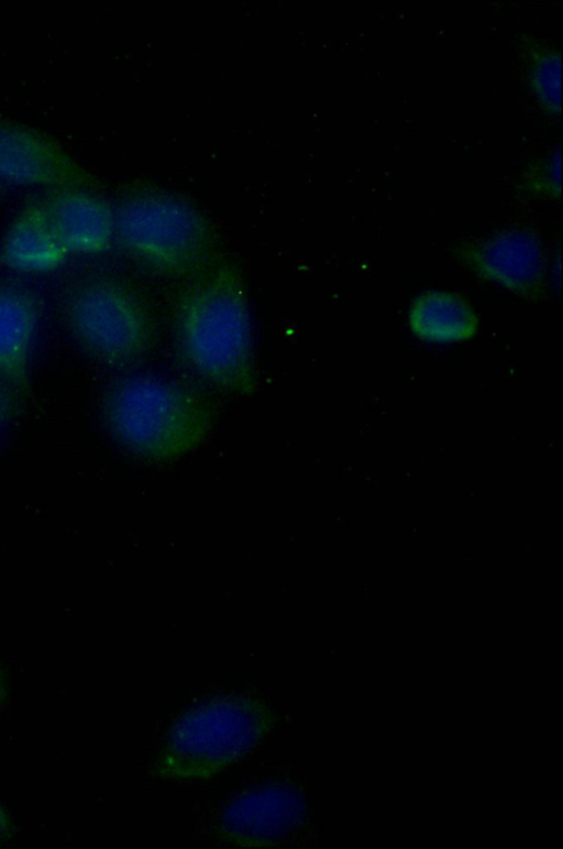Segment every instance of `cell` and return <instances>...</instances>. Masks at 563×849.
Returning a JSON list of instances; mask_svg holds the SVG:
<instances>
[{"instance_id": "6da1fadb", "label": "cell", "mask_w": 563, "mask_h": 849, "mask_svg": "<svg viewBox=\"0 0 563 849\" xmlns=\"http://www.w3.org/2000/svg\"><path fill=\"white\" fill-rule=\"evenodd\" d=\"M188 281L174 305L181 357L210 384L230 393H253L257 372L240 271L230 263H213Z\"/></svg>"}, {"instance_id": "7a4b0ae2", "label": "cell", "mask_w": 563, "mask_h": 849, "mask_svg": "<svg viewBox=\"0 0 563 849\" xmlns=\"http://www.w3.org/2000/svg\"><path fill=\"white\" fill-rule=\"evenodd\" d=\"M102 412L121 445L152 459L186 454L206 438L213 423L212 406L203 395L148 377L115 382L104 395Z\"/></svg>"}, {"instance_id": "3957f363", "label": "cell", "mask_w": 563, "mask_h": 849, "mask_svg": "<svg viewBox=\"0 0 563 849\" xmlns=\"http://www.w3.org/2000/svg\"><path fill=\"white\" fill-rule=\"evenodd\" d=\"M269 709L250 696L202 701L168 728L154 764L164 779H205L252 749L271 729Z\"/></svg>"}, {"instance_id": "277c9868", "label": "cell", "mask_w": 563, "mask_h": 849, "mask_svg": "<svg viewBox=\"0 0 563 849\" xmlns=\"http://www.w3.org/2000/svg\"><path fill=\"white\" fill-rule=\"evenodd\" d=\"M114 238L142 269L167 279H191L213 264L214 242L205 219L163 195H136L115 211Z\"/></svg>"}, {"instance_id": "5b68a950", "label": "cell", "mask_w": 563, "mask_h": 849, "mask_svg": "<svg viewBox=\"0 0 563 849\" xmlns=\"http://www.w3.org/2000/svg\"><path fill=\"white\" fill-rule=\"evenodd\" d=\"M62 313L81 349L107 366L133 363L155 342L151 307L132 284L117 276L80 279L65 293Z\"/></svg>"}, {"instance_id": "8992f818", "label": "cell", "mask_w": 563, "mask_h": 849, "mask_svg": "<svg viewBox=\"0 0 563 849\" xmlns=\"http://www.w3.org/2000/svg\"><path fill=\"white\" fill-rule=\"evenodd\" d=\"M456 252L477 275L523 298H537L542 292L547 257L541 240L531 230L503 229L461 243Z\"/></svg>"}, {"instance_id": "52a82bcc", "label": "cell", "mask_w": 563, "mask_h": 849, "mask_svg": "<svg viewBox=\"0 0 563 849\" xmlns=\"http://www.w3.org/2000/svg\"><path fill=\"white\" fill-rule=\"evenodd\" d=\"M306 815L301 793L284 784L252 787L228 803L219 817V832L233 843L263 846L297 829Z\"/></svg>"}, {"instance_id": "ba28073f", "label": "cell", "mask_w": 563, "mask_h": 849, "mask_svg": "<svg viewBox=\"0 0 563 849\" xmlns=\"http://www.w3.org/2000/svg\"><path fill=\"white\" fill-rule=\"evenodd\" d=\"M0 181L57 188H79L82 168L42 133L13 122H0Z\"/></svg>"}, {"instance_id": "9c48e42d", "label": "cell", "mask_w": 563, "mask_h": 849, "mask_svg": "<svg viewBox=\"0 0 563 849\" xmlns=\"http://www.w3.org/2000/svg\"><path fill=\"white\" fill-rule=\"evenodd\" d=\"M42 205L68 254L101 253L114 238L113 211L91 194L79 188H57Z\"/></svg>"}, {"instance_id": "30bf717a", "label": "cell", "mask_w": 563, "mask_h": 849, "mask_svg": "<svg viewBox=\"0 0 563 849\" xmlns=\"http://www.w3.org/2000/svg\"><path fill=\"white\" fill-rule=\"evenodd\" d=\"M41 305L25 286L0 280V380L29 394L30 355Z\"/></svg>"}, {"instance_id": "8fae6325", "label": "cell", "mask_w": 563, "mask_h": 849, "mask_svg": "<svg viewBox=\"0 0 563 849\" xmlns=\"http://www.w3.org/2000/svg\"><path fill=\"white\" fill-rule=\"evenodd\" d=\"M67 255L42 202L30 204L20 211L0 246V263L22 273L54 271L65 262Z\"/></svg>"}, {"instance_id": "7c38bea8", "label": "cell", "mask_w": 563, "mask_h": 849, "mask_svg": "<svg viewBox=\"0 0 563 849\" xmlns=\"http://www.w3.org/2000/svg\"><path fill=\"white\" fill-rule=\"evenodd\" d=\"M412 333L427 341L449 342L472 338L478 319L472 306L450 292H426L418 296L409 311Z\"/></svg>"}, {"instance_id": "4fadbf2b", "label": "cell", "mask_w": 563, "mask_h": 849, "mask_svg": "<svg viewBox=\"0 0 563 849\" xmlns=\"http://www.w3.org/2000/svg\"><path fill=\"white\" fill-rule=\"evenodd\" d=\"M525 81L543 115H561V51L530 34L518 39Z\"/></svg>"}, {"instance_id": "5bb4252c", "label": "cell", "mask_w": 563, "mask_h": 849, "mask_svg": "<svg viewBox=\"0 0 563 849\" xmlns=\"http://www.w3.org/2000/svg\"><path fill=\"white\" fill-rule=\"evenodd\" d=\"M517 188L540 199H561V148L531 162L520 175Z\"/></svg>"}, {"instance_id": "9a60e30c", "label": "cell", "mask_w": 563, "mask_h": 849, "mask_svg": "<svg viewBox=\"0 0 563 849\" xmlns=\"http://www.w3.org/2000/svg\"><path fill=\"white\" fill-rule=\"evenodd\" d=\"M23 396L13 387L0 380V425L18 413Z\"/></svg>"}, {"instance_id": "2e32d148", "label": "cell", "mask_w": 563, "mask_h": 849, "mask_svg": "<svg viewBox=\"0 0 563 849\" xmlns=\"http://www.w3.org/2000/svg\"><path fill=\"white\" fill-rule=\"evenodd\" d=\"M12 824L10 820L9 815L3 809V807L0 805V843L2 841L8 840L11 837L12 832Z\"/></svg>"}, {"instance_id": "e0dca14e", "label": "cell", "mask_w": 563, "mask_h": 849, "mask_svg": "<svg viewBox=\"0 0 563 849\" xmlns=\"http://www.w3.org/2000/svg\"><path fill=\"white\" fill-rule=\"evenodd\" d=\"M7 697V688H5V682L2 677L1 671H0V705H2L3 700Z\"/></svg>"}]
</instances>
